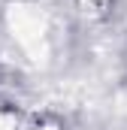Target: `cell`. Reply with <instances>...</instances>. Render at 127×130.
<instances>
[{
  "label": "cell",
  "instance_id": "cell-1",
  "mask_svg": "<svg viewBox=\"0 0 127 130\" xmlns=\"http://www.w3.org/2000/svg\"><path fill=\"white\" fill-rule=\"evenodd\" d=\"M9 27L15 33V39L30 55H39L42 52V42H45V15L39 9H33V6H12Z\"/></svg>",
  "mask_w": 127,
  "mask_h": 130
},
{
  "label": "cell",
  "instance_id": "cell-2",
  "mask_svg": "<svg viewBox=\"0 0 127 130\" xmlns=\"http://www.w3.org/2000/svg\"><path fill=\"white\" fill-rule=\"evenodd\" d=\"M82 6H85V12H100L106 6V0H82Z\"/></svg>",
  "mask_w": 127,
  "mask_h": 130
},
{
  "label": "cell",
  "instance_id": "cell-3",
  "mask_svg": "<svg viewBox=\"0 0 127 130\" xmlns=\"http://www.w3.org/2000/svg\"><path fill=\"white\" fill-rule=\"evenodd\" d=\"M0 130H12V121H9L6 115H0Z\"/></svg>",
  "mask_w": 127,
  "mask_h": 130
},
{
  "label": "cell",
  "instance_id": "cell-4",
  "mask_svg": "<svg viewBox=\"0 0 127 130\" xmlns=\"http://www.w3.org/2000/svg\"><path fill=\"white\" fill-rule=\"evenodd\" d=\"M45 130H55V127H45Z\"/></svg>",
  "mask_w": 127,
  "mask_h": 130
}]
</instances>
